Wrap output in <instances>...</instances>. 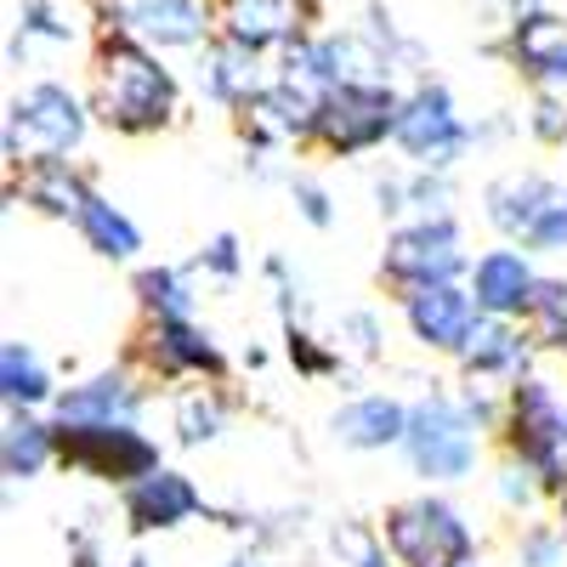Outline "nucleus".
Listing matches in <instances>:
<instances>
[{
	"instance_id": "obj_1",
	"label": "nucleus",
	"mask_w": 567,
	"mask_h": 567,
	"mask_svg": "<svg viewBox=\"0 0 567 567\" xmlns=\"http://www.w3.org/2000/svg\"><path fill=\"white\" fill-rule=\"evenodd\" d=\"M91 114L114 136H159L182 114V85L154 45H142L136 34H114V40H97Z\"/></svg>"
},
{
	"instance_id": "obj_2",
	"label": "nucleus",
	"mask_w": 567,
	"mask_h": 567,
	"mask_svg": "<svg viewBox=\"0 0 567 567\" xmlns=\"http://www.w3.org/2000/svg\"><path fill=\"white\" fill-rule=\"evenodd\" d=\"M499 443H505V460L528 465L550 499L567 494V403L556 398L545 374H523L516 386H505Z\"/></svg>"
},
{
	"instance_id": "obj_3",
	"label": "nucleus",
	"mask_w": 567,
	"mask_h": 567,
	"mask_svg": "<svg viewBox=\"0 0 567 567\" xmlns=\"http://www.w3.org/2000/svg\"><path fill=\"white\" fill-rule=\"evenodd\" d=\"M91 131V103L63 80H34L23 85L7 109V171H29L45 159H69Z\"/></svg>"
},
{
	"instance_id": "obj_4",
	"label": "nucleus",
	"mask_w": 567,
	"mask_h": 567,
	"mask_svg": "<svg viewBox=\"0 0 567 567\" xmlns=\"http://www.w3.org/2000/svg\"><path fill=\"white\" fill-rule=\"evenodd\" d=\"M483 216L505 245L528 256L567 250V182L539 171H505L483 187Z\"/></svg>"
},
{
	"instance_id": "obj_5",
	"label": "nucleus",
	"mask_w": 567,
	"mask_h": 567,
	"mask_svg": "<svg viewBox=\"0 0 567 567\" xmlns=\"http://www.w3.org/2000/svg\"><path fill=\"white\" fill-rule=\"evenodd\" d=\"M403 454L425 483H465L483 460V425L465 414L460 392H425L420 403H409Z\"/></svg>"
},
{
	"instance_id": "obj_6",
	"label": "nucleus",
	"mask_w": 567,
	"mask_h": 567,
	"mask_svg": "<svg viewBox=\"0 0 567 567\" xmlns=\"http://www.w3.org/2000/svg\"><path fill=\"white\" fill-rule=\"evenodd\" d=\"M381 539L398 567H477V528L443 494L398 499L381 516Z\"/></svg>"
},
{
	"instance_id": "obj_7",
	"label": "nucleus",
	"mask_w": 567,
	"mask_h": 567,
	"mask_svg": "<svg viewBox=\"0 0 567 567\" xmlns=\"http://www.w3.org/2000/svg\"><path fill=\"white\" fill-rule=\"evenodd\" d=\"M471 272L465 245H460V221L454 216H432V221H398L386 233L381 250V284L409 301L420 290H443V284H460Z\"/></svg>"
},
{
	"instance_id": "obj_8",
	"label": "nucleus",
	"mask_w": 567,
	"mask_h": 567,
	"mask_svg": "<svg viewBox=\"0 0 567 567\" xmlns=\"http://www.w3.org/2000/svg\"><path fill=\"white\" fill-rule=\"evenodd\" d=\"M58 465L74 471V477L109 483V488H136L142 477L165 471V454L136 420H125V425H58Z\"/></svg>"
},
{
	"instance_id": "obj_9",
	"label": "nucleus",
	"mask_w": 567,
	"mask_h": 567,
	"mask_svg": "<svg viewBox=\"0 0 567 567\" xmlns=\"http://www.w3.org/2000/svg\"><path fill=\"white\" fill-rule=\"evenodd\" d=\"M398 109H403V91H398V85H381V80L336 85V91L318 103L312 148L336 154V159H358V154L386 148V142L398 136Z\"/></svg>"
},
{
	"instance_id": "obj_10",
	"label": "nucleus",
	"mask_w": 567,
	"mask_h": 567,
	"mask_svg": "<svg viewBox=\"0 0 567 567\" xmlns=\"http://www.w3.org/2000/svg\"><path fill=\"white\" fill-rule=\"evenodd\" d=\"M398 148L414 159V171H454L471 142H477V131H471L454 109V91L443 80H414L403 91V109H398Z\"/></svg>"
},
{
	"instance_id": "obj_11",
	"label": "nucleus",
	"mask_w": 567,
	"mask_h": 567,
	"mask_svg": "<svg viewBox=\"0 0 567 567\" xmlns=\"http://www.w3.org/2000/svg\"><path fill=\"white\" fill-rule=\"evenodd\" d=\"M131 363L142 381H194V386L210 381V386H221V374H227V352L194 318H142L136 341H131Z\"/></svg>"
},
{
	"instance_id": "obj_12",
	"label": "nucleus",
	"mask_w": 567,
	"mask_h": 567,
	"mask_svg": "<svg viewBox=\"0 0 567 567\" xmlns=\"http://www.w3.org/2000/svg\"><path fill=\"white\" fill-rule=\"evenodd\" d=\"M312 0H216V34L245 52H290L301 34H312Z\"/></svg>"
},
{
	"instance_id": "obj_13",
	"label": "nucleus",
	"mask_w": 567,
	"mask_h": 567,
	"mask_svg": "<svg viewBox=\"0 0 567 567\" xmlns=\"http://www.w3.org/2000/svg\"><path fill=\"white\" fill-rule=\"evenodd\" d=\"M539 267L528 250H516V245H499V250H483L477 261H471L465 272V290L471 301H477L483 318H511V323H523L534 296H539Z\"/></svg>"
},
{
	"instance_id": "obj_14",
	"label": "nucleus",
	"mask_w": 567,
	"mask_h": 567,
	"mask_svg": "<svg viewBox=\"0 0 567 567\" xmlns=\"http://www.w3.org/2000/svg\"><path fill=\"white\" fill-rule=\"evenodd\" d=\"M239 131H245V142L256 148V159H267V148H312L318 97H307V91L284 85L272 74V85L261 91V97H250L239 109Z\"/></svg>"
},
{
	"instance_id": "obj_15",
	"label": "nucleus",
	"mask_w": 567,
	"mask_h": 567,
	"mask_svg": "<svg viewBox=\"0 0 567 567\" xmlns=\"http://www.w3.org/2000/svg\"><path fill=\"white\" fill-rule=\"evenodd\" d=\"M494 52L523 74L534 91H561L567 85V18L550 12V7L516 18V23H505Z\"/></svg>"
},
{
	"instance_id": "obj_16",
	"label": "nucleus",
	"mask_w": 567,
	"mask_h": 567,
	"mask_svg": "<svg viewBox=\"0 0 567 567\" xmlns=\"http://www.w3.org/2000/svg\"><path fill=\"white\" fill-rule=\"evenodd\" d=\"M120 511H125L131 534H176V528L194 523V516H210L199 483L176 465H165V471H154V477H142L136 488H125Z\"/></svg>"
},
{
	"instance_id": "obj_17",
	"label": "nucleus",
	"mask_w": 567,
	"mask_h": 567,
	"mask_svg": "<svg viewBox=\"0 0 567 567\" xmlns=\"http://www.w3.org/2000/svg\"><path fill=\"white\" fill-rule=\"evenodd\" d=\"M142 403H148V392H142V374L131 369H97L85 374V381L63 386L58 403H52V420L58 425H125L142 414Z\"/></svg>"
},
{
	"instance_id": "obj_18",
	"label": "nucleus",
	"mask_w": 567,
	"mask_h": 567,
	"mask_svg": "<svg viewBox=\"0 0 567 567\" xmlns=\"http://www.w3.org/2000/svg\"><path fill=\"white\" fill-rule=\"evenodd\" d=\"M403 323L409 336L425 347V352H443V358H460V347L471 341V329L483 323L477 301H471L465 284H443V290H420L403 301Z\"/></svg>"
},
{
	"instance_id": "obj_19",
	"label": "nucleus",
	"mask_w": 567,
	"mask_h": 567,
	"mask_svg": "<svg viewBox=\"0 0 567 567\" xmlns=\"http://www.w3.org/2000/svg\"><path fill=\"white\" fill-rule=\"evenodd\" d=\"M131 34L154 52H205L216 40V0H131Z\"/></svg>"
},
{
	"instance_id": "obj_20",
	"label": "nucleus",
	"mask_w": 567,
	"mask_h": 567,
	"mask_svg": "<svg viewBox=\"0 0 567 567\" xmlns=\"http://www.w3.org/2000/svg\"><path fill=\"white\" fill-rule=\"evenodd\" d=\"M534 341H528V329L523 323H511V318H483L477 329H471V341L460 347V374L465 381H477V386H488V381H505V386H516L523 374H534L528 363H534Z\"/></svg>"
},
{
	"instance_id": "obj_21",
	"label": "nucleus",
	"mask_w": 567,
	"mask_h": 567,
	"mask_svg": "<svg viewBox=\"0 0 567 567\" xmlns=\"http://www.w3.org/2000/svg\"><path fill=\"white\" fill-rule=\"evenodd\" d=\"M329 432H336V443L352 449V454L403 449V437H409V403L392 398V392H363V398H352V403L336 409Z\"/></svg>"
},
{
	"instance_id": "obj_22",
	"label": "nucleus",
	"mask_w": 567,
	"mask_h": 567,
	"mask_svg": "<svg viewBox=\"0 0 567 567\" xmlns=\"http://www.w3.org/2000/svg\"><path fill=\"white\" fill-rule=\"evenodd\" d=\"M267 85H272V74L261 69L256 52H245V45H233V40L216 34L199 52V91L216 109H227V114H239L250 97H261Z\"/></svg>"
},
{
	"instance_id": "obj_23",
	"label": "nucleus",
	"mask_w": 567,
	"mask_h": 567,
	"mask_svg": "<svg viewBox=\"0 0 567 567\" xmlns=\"http://www.w3.org/2000/svg\"><path fill=\"white\" fill-rule=\"evenodd\" d=\"M97 194L69 159H45V165H29V171H18L12 176V199H23L29 210H40V216H52V221H80V210H85V199Z\"/></svg>"
},
{
	"instance_id": "obj_24",
	"label": "nucleus",
	"mask_w": 567,
	"mask_h": 567,
	"mask_svg": "<svg viewBox=\"0 0 567 567\" xmlns=\"http://www.w3.org/2000/svg\"><path fill=\"white\" fill-rule=\"evenodd\" d=\"M58 465V425L40 414H7V432H0V471L12 483H34Z\"/></svg>"
},
{
	"instance_id": "obj_25",
	"label": "nucleus",
	"mask_w": 567,
	"mask_h": 567,
	"mask_svg": "<svg viewBox=\"0 0 567 567\" xmlns=\"http://www.w3.org/2000/svg\"><path fill=\"white\" fill-rule=\"evenodd\" d=\"M0 398H7V414H40L45 403H58L52 363H45L29 341L0 347Z\"/></svg>"
},
{
	"instance_id": "obj_26",
	"label": "nucleus",
	"mask_w": 567,
	"mask_h": 567,
	"mask_svg": "<svg viewBox=\"0 0 567 567\" xmlns=\"http://www.w3.org/2000/svg\"><path fill=\"white\" fill-rule=\"evenodd\" d=\"M381 216H409V221H432V216H454V194L443 171H398L374 182Z\"/></svg>"
},
{
	"instance_id": "obj_27",
	"label": "nucleus",
	"mask_w": 567,
	"mask_h": 567,
	"mask_svg": "<svg viewBox=\"0 0 567 567\" xmlns=\"http://www.w3.org/2000/svg\"><path fill=\"white\" fill-rule=\"evenodd\" d=\"M74 233H80V239L97 250L103 261H136V250H142V227H136L109 194H91V199H85Z\"/></svg>"
},
{
	"instance_id": "obj_28",
	"label": "nucleus",
	"mask_w": 567,
	"mask_h": 567,
	"mask_svg": "<svg viewBox=\"0 0 567 567\" xmlns=\"http://www.w3.org/2000/svg\"><path fill=\"white\" fill-rule=\"evenodd\" d=\"M171 432H176L182 449H210L227 432V398H221V386H210V381L182 386L176 403H171Z\"/></svg>"
},
{
	"instance_id": "obj_29",
	"label": "nucleus",
	"mask_w": 567,
	"mask_h": 567,
	"mask_svg": "<svg viewBox=\"0 0 567 567\" xmlns=\"http://www.w3.org/2000/svg\"><path fill=\"white\" fill-rule=\"evenodd\" d=\"M142 318H194L199 290H194V267H136L131 278Z\"/></svg>"
},
{
	"instance_id": "obj_30",
	"label": "nucleus",
	"mask_w": 567,
	"mask_h": 567,
	"mask_svg": "<svg viewBox=\"0 0 567 567\" xmlns=\"http://www.w3.org/2000/svg\"><path fill=\"white\" fill-rule=\"evenodd\" d=\"M539 352H567V278H539V296L523 318Z\"/></svg>"
},
{
	"instance_id": "obj_31",
	"label": "nucleus",
	"mask_w": 567,
	"mask_h": 567,
	"mask_svg": "<svg viewBox=\"0 0 567 567\" xmlns=\"http://www.w3.org/2000/svg\"><path fill=\"white\" fill-rule=\"evenodd\" d=\"M329 550H336V567H398L381 528H369V523H341L329 534Z\"/></svg>"
},
{
	"instance_id": "obj_32",
	"label": "nucleus",
	"mask_w": 567,
	"mask_h": 567,
	"mask_svg": "<svg viewBox=\"0 0 567 567\" xmlns=\"http://www.w3.org/2000/svg\"><path fill=\"white\" fill-rule=\"evenodd\" d=\"M284 358H290V369H296V374H307V381H329V374H336V369L347 363L336 341H318V336H307L301 323L284 329Z\"/></svg>"
},
{
	"instance_id": "obj_33",
	"label": "nucleus",
	"mask_w": 567,
	"mask_h": 567,
	"mask_svg": "<svg viewBox=\"0 0 567 567\" xmlns=\"http://www.w3.org/2000/svg\"><path fill=\"white\" fill-rule=\"evenodd\" d=\"M18 40H52V45H69L74 40V23L58 0H18Z\"/></svg>"
},
{
	"instance_id": "obj_34",
	"label": "nucleus",
	"mask_w": 567,
	"mask_h": 567,
	"mask_svg": "<svg viewBox=\"0 0 567 567\" xmlns=\"http://www.w3.org/2000/svg\"><path fill=\"white\" fill-rule=\"evenodd\" d=\"M516 567H567V528L561 523H528L516 534Z\"/></svg>"
},
{
	"instance_id": "obj_35",
	"label": "nucleus",
	"mask_w": 567,
	"mask_h": 567,
	"mask_svg": "<svg viewBox=\"0 0 567 567\" xmlns=\"http://www.w3.org/2000/svg\"><path fill=\"white\" fill-rule=\"evenodd\" d=\"M381 341H386V329H381V318H374V312H347L341 318V336H336L341 358L369 363V358H381Z\"/></svg>"
},
{
	"instance_id": "obj_36",
	"label": "nucleus",
	"mask_w": 567,
	"mask_h": 567,
	"mask_svg": "<svg viewBox=\"0 0 567 567\" xmlns=\"http://www.w3.org/2000/svg\"><path fill=\"white\" fill-rule=\"evenodd\" d=\"M494 494H499V505H505V511H534L539 499H550V494H545V483L534 477L528 465H516V460H505V465H499Z\"/></svg>"
},
{
	"instance_id": "obj_37",
	"label": "nucleus",
	"mask_w": 567,
	"mask_h": 567,
	"mask_svg": "<svg viewBox=\"0 0 567 567\" xmlns=\"http://www.w3.org/2000/svg\"><path fill=\"white\" fill-rule=\"evenodd\" d=\"M528 131H534V142H545V148H567V103L556 97V91H539L534 97Z\"/></svg>"
},
{
	"instance_id": "obj_38",
	"label": "nucleus",
	"mask_w": 567,
	"mask_h": 567,
	"mask_svg": "<svg viewBox=\"0 0 567 567\" xmlns=\"http://www.w3.org/2000/svg\"><path fill=\"white\" fill-rule=\"evenodd\" d=\"M194 272H205V278H221V284H233L245 272V250H239V239L233 233H216V239L199 250V261H194Z\"/></svg>"
},
{
	"instance_id": "obj_39",
	"label": "nucleus",
	"mask_w": 567,
	"mask_h": 567,
	"mask_svg": "<svg viewBox=\"0 0 567 567\" xmlns=\"http://www.w3.org/2000/svg\"><path fill=\"white\" fill-rule=\"evenodd\" d=\"M290 199H296L307 227H329V221H336V199H329V187L312 182V176H290Z\"/></svg>"
},
{
	"instance_id": "obj_40",
	"label": "nucleus",
	"mask_w": 567,
	"mask_h": 567,
	"mask_svg": "<svg viewBox=\"0 0 567 567\" xmlns=\"http://www.w3.org/2000/svg\"><path fill=\"white\" fill-rule=\"evenodd\" d=\"M69 567H103V545L91 534H69Z\"/></svg>"
},
{
	"instance_id": "obj_41",
	"label": "nucleus",
	"mask_w": 567,
	"mask_h": 567,
	"mask_svg": "<svg viewBox=\"0 0 567 567\" xmlns=\"http://www.w3.org/2000/svg\"><path fill=\"white\" fill-rule=\"evenodd\" d=\"M488 7H494L505 23H516V18H528V12H545V0H488Z\"/></svg>"
},
{
	"instance_id": "obj_42",
	"label": "nucleus",
	"mask_w": 567,
	"mask_h": 567,
	"mask_svg": "<svg viewBox=\"0 0 567 567\" xmlns=\"http://www.w3.org/2000/svg\"><path fill=\"white\" fill-rule=\"evenodd\" d=\"M221 567H278L272 556H261V550H239V556H227Z\"/></svg>"
},
{
	"instance_id": "obj_43",
	"label": "nucleus",
	"mask_w": 567,
	"mask_h": 567,
	"mask_svg": "<svg viewBox=\"0 0 567 567\" xmlns=\"http://www.w3.org/2000/svg\"><path fill=\"white\" fill-rule=\"evenodd\" d=\"M556 523H561V528H567V494H561V499H556Z\"/></svg>"
},
{
	"instance_id": "obj_44",
	"label": "nucleus",
	"mask_w": 567,
	"mask_h": 567,
	"mask_svg": "<svg viewBox=\"0 0 567 567\" xmlns=\"http://www.w3.org/2000/svg\"><path fill=\"white\" fill-rule=\"evenodd\" d=\"M125 567H154V561H148V556H131V561H125Z\"/></svg>"
}]
</instances>
